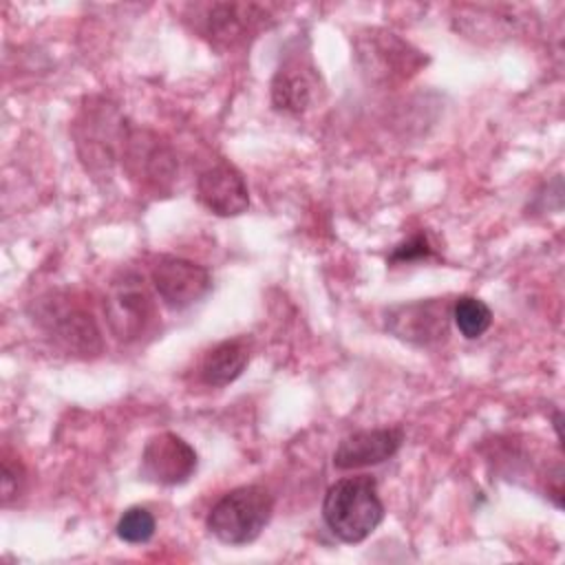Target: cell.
Wrapping results in <instances>:
<instances>
[{"mask_svg": "<svg viewBox=\"0 0 565 565\" xmlns=\"http://www.w3.org/2000/svg\"><path fill=\"white\" fill-rule=\"evenodd\" d=\"M26 481V470L18 457H13L9 450L2 452V503H11L15 499Z\"/></svg>", "mask_w": 565, "mask_h": 565, "instance_id": "obj_18", "label": "cell"}, {"mask_svg": "<svg viewBox=\"0 0 565 565\" xmlns=\"http://www.w3.org/2000/svg\"><path fill=\"white\" fill-rule=\"evenodd\" d=\"M452 320L459 329V333L468 340H475L483 335L492 324V311L490 307L475 296H459L452 302Z\"/></svg>", "mask_w": 565, "mask_h": 565, "instance_id": "obj_16", "label": "cell"}, {"mask_svg": "<svg viewBox=\"0 0 565 565\" xmlns=\"http://www.w3.org/2000/svg\"><path fill=\"white\" fill-rule=\"evenodd\" d=\"M247 362H249L247 338H241V335L227 338L205 351L199 364V375L207 386H227L245 371Z\"/></svg>", "mask_w": 565, "mask_h": 565, "instance_id": "obj_15", "label": "cell"}, {"mask_svg": "<svg viewBox=\"0 0 565 565\" xmlns=\"http://www.w3.org/2000/svg\"><path fill=\"white\" fill-rule=\"evenodd\" d=\"M196 199L216 216H238L249 207L247 183L227 161H218L196 177Z\"/></svg>", "mask_w": 565, "mask_h": 565, "instance_id": "obj_13", "label": "cell"}, {"mask_svg": "<svg viewBox=\"0 0 565 565\" xmlns=\"http://www.w3.org/2000/svg\"><path fill=\"white\" fill-rule=\"evenodd\" d=\"M322 519L333 536L344 543H362L384 519L377 483L369 475L335 481L322 501Z\"/></svg>", "mask_w": 565, "mask_h": 565, "instance_id": "obj_2", "label": "cell"}, {"mask_svg": "<svg viewBox=\"0 0 565 565\" xmlns=\"http://www.w3.org/2000/svg\"><path fill=\"white\" fill-rule=\"evenodd\" d=\"M428 256H433V247H430L426 234H415L393 249L388 263H393V265L395 263H413V260H422Z\"/></svg>", "mask_w": 565, "mask_h": 565, "instance_id": "obj_19", "label": "cell"}, {"mask_svg": "<svg viewBox=\"0 0 565 565\" xmlns=\"http://www.w3.org/2000/svg\"><path fill=\"white\" fill-rule=\"evenodd\" d=\"M104 316L110 333L119 342H132L141 338L154 318V305L143 285V278L132 271L115 278L104 298Z\"/></svg>", "mask_w": 565, "mask_h": 565, "instance_id": "obj_8", "label": "cell"}, {"mask_svg": "<svg viewBox=\"0 0 565 565\" xmlns=\"http://www.w3.org/2000/svg\"><path fill=\"white\" fill-rule=\"evenodd\" d=\"M157 530V521H154V514L148 510V508H141V505H132L128 508L117 525H115V532L121 541L126 543H132V545H139V543H148L152 539Z\"/></svg>", "mask_w": 565, "mask_h": 565, "instance_id": "obj_17", "label": "cell"}, {"mask_svg": "<svg viewBox=\"0 0 565 565\" xmlns=\"http://www.w3.org/2000/svg\"><path fill=\"white\" fill-rule=\"evenodd\" d=\"M150 278L159 298L177 311L196 305L212 289L210 271L203 265L179 256H159Z\"/></svg>", "mask_w": 565, "mask_h": 565, "instance_id": "obj_10", "label": "cell"}, {"mask_svg": "<svg viewBox=\"0 0 565 565\" xmlns=\"http://www.w3.org/2000/svg\"><path fill=\"white\" fill-rule=\"evenodd\" d=\"M121 166L130 179H137L141 185L161 190L174 179L177 159L170 146L159 141L154 132L130 126L121 154Z\"/></svg>", "mask_w": 565, "mask_h": 565, "instance_id": "obj_11", "label": "cell"}, {"mask_svg": "<svg viewBox=\"0 0 565 565\" xmlns=\"http://www.w3.org/2000/svg\"><path fill=\"white\" fill-rule=\"evenodd\" d=\"M190 9L194 31L223 51L256 38L271 18V7L256 2H203Z\"/></svg>", "mask_w": 565, "mask_h": 565, "instance_id": "obj_6", "label": "cell"}, {"mask_svg": "<svg viewBox=\"0 0 565 565\" xmlns=\"http://www.w3.org/2000/svg\"><path fill=\"white\" fill-rule=\"evenodd\" d=\"M274 512V497L263 486L225 492L207 512V530L227 545H245L260 536Z\"/></svg>", "mask_w": 565, "mask_h": 565, "instance_id": "obj_4", "label": "cell"}, {"mask_svg": "<svg viewBox=\"0 0 565 565\" xmlns=\"http://www.w3.org/2000/svg\"><path fill=\"white\" fill-rule=\"evenodd\" d=\"M31 318L64 353L93 358L102 351V333L93 311L68 291H49L31 302Z\"/></svg>", "mask_w": 565, "mask_h": 565, "instance_id": "obj_1", "label": "cell"}, {"mask_svg": "<svg viewBox=\"0 0 565 565\" xmlns=\"http://www.w3.org/2000/svg\"><path fill=\"white\" fill-rule=\"evenodd\" d=\"M199 466L196 450L177 433H159L141 452V477L159 486L185 483Z\"/></svg>", "mask_w": 565, "mask_h": 565, "instance_id": "obj_12", "label": "cell"}, {"mask_svg": "<svg viewBox=\"0 0 565 565\" xmlns=\"http://www.w3.org/2000/svg\"><path fill=\"white\" fill-rule=\"evenodd\" d=\"M355 60L362 75L380 86L411 79L426 64V55L386 29H366L355 38Z\"/></svg>", "mask_w": 565, "mask_h": 565, "instance_id": "obj_5", "label": "cell"}, {"mask_svg": "<svg viewBox=\"0 0 565 565\" xmlns=\"http://www.w3.org/2000/svg\"><path fill=\"white\" fill-rule=\"evenodd\" d=\"M130 126L124 115L106 99H88L82 106L75 126V148L86 172L93 177H110V170L121 161Z\"/></svg>", "mask_w": 565, "mask_h": 565, "instance_id": "obj_3", "label": "cell"}, {"mask_svg": "<svg viewBox=\"0 0 565 565\" xmlns=\"http://www.w3.org/2000/svg\"><path fill=\"white\" fill-rule=\"evenodd\" d=\"M402 441V428H371L353 433L338 444L333 452V466L338 470H355L384 463L399 450Z\"/></svg>", "mask_w": 565, "mask_h": 565, "instance_id": "obj_14", "label": "cell"}, {"mask_svg": "<svg viewBox=\"0 0 565 565\" xmlns=\"http://www.w3.org/2000/svg\"><path fill=\"white\" fill-rule=\"evenodd\" d=\"M452 305L446 298H426L393 305L384 313V327L391 335L415 347H435L450 333Z\"/></svg>", "mask_w": 565, "mask_h": 565, "instance_id": "obj_7", "label": "cell"}, {"mask_svg": "<svg viewBox=\"0 0 565 565\" xmlns=\"http://www.w3.org/2000/svg\"><path fill=\"white\" fill-rule=\"evenodd\" d=\"M322 88V77L311 57L294 51L278 64L271 77V104L282 113L300 115L320 102Z\"/></svg>", "mask_w": 565, "mask_h": 565, "instance_id": "obj_9", "label": "cell"}]
</instances>
